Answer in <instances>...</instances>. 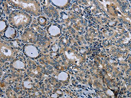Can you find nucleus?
<instances>
[{"label":"nucleus","instance_id":"obj_2","mask_svg":"<svg viewBox=\"0 0 131 98\" xmlns=\"http://www.w3.org/2000/svg\"><path fill=\"white\" fill-rule=\"evenodd\" d=\"M13 2H15L16 4L20 5H21L23 7V8H31V9H33L34 10H36V7L35 6V5L33 4V3H25L21 2H19V1H13Z\"/></svg>","mask_w":131,"mask_h":98},{"label":"nucleus","instance_id":"obj_1","mask_svg":"<svg viewBox=\"0 0 131 98\" xmlns=\"http://www.w3.org/2000/svg\"><path fill=\"white\" fill-rule=\"evenodd\" d=\"M14 21L16 25L26 23L28 19L24 15L19 14L16 15L14 17Z\"/></svg>","mask_w":131,"mask_h":98},{"label":"nucleus","instance_id":"obj_3","mask_svg":"<svg viewBox=\"0 0 131 98\" xmlns=\"http://www.w3.org/2000/svg\"><path fill=\"white\" fill-rule=\"evenodd\" d=\"M1 51L2 53L6 56H10L12 54L11 50L4 46H2L1 48Z\"/></svg>","mask_w":131,"mask_h":98}]
</instances>
